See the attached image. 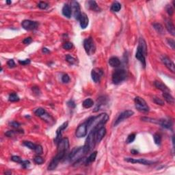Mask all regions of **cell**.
<instances>
[{
	"mask_svg": "<svg viewBox=\"0 0 175 175\" xmlns=\"http://www.w3.org/2000/svg\"><path fill=\"white\" fill-rule=\"evenodd\" d=\"M45 113H46V112L45 110V109L41 108V107H38V108L34 110V114L39 117H41L42 116H43Z\"/></svg>",
	"mask_w": 175,
	"mask_h": 175,
	"instance_id": "obj_30",
	"label": "cell"
},
{
	"mask_svg": "<svg viewBox=\"0 0 175 175\" xmlns=\"http://www.w3.org/2000/svg\"><path fill=\"white\" fill-rule=\"evenodd\" d=\"M67 126H68V122H65V123H64L62 125H61L60 127H58V129H57L56 137V139H55V142H56L57 144H58V143L60 141L62 133V131L67 128Z\"/></svg>",
	"mask_w": 175,
	"mask_h": 175,
	"instance_id": "obj_17",
	"label": "cell"
},
{
	"mask_svg": "<svg viewBox=\"0 0 175 175\" xmlns=\"http://www.w3.org/2000/svg\"><path fill=\"white\" fill-rule=\"evenodd\" d=\"M93 105H94V101L91 99H87L83 101V106L85 108H90L93 106Z\"/></svg>",
	"mask_w": 175,
	"mask_h": 175,
	"instance_id": "obj_27",
	"label": "cell"
},
{
	"mask_svg": "<svg viewBox=\"0 0 175 175\" xmlns=\"http://www.w3.org/2000/svg\"><path fill=\"white\" fill-rule=\"evenodd\" d=\"M98 129H93L91 131H90V133L88 136V138L85 140V143L84 144V149H85L86 153L91 150L92 148H94L96 144V141H95V134L96 131Z\"/></svg>",
	"mask_w": 175,
	"mask_h": 175,
	"instance_id": "obj_5",
	"label": "cell"
},
{
	"mask_svg": "<svg viewBox=\"0 0 175 175\" xmlns=\"http://www.w3.org/2000/svg\"><path fill=\"white\" fill-rule=\"evenodd\" d=\"M42 52H43L44 53H50V51L48 49L42 48Z\"/></svg>",
	"mask_w": 175,
	"mask_h": 175,
	"instance_id": "obj_53",
	"label": "cell"
},
{
	"mask_svg": "<svg viewBox=\"0 0 175 175\" xmlns=\"http://www.w3.org/2000/svg\"><path fill=\"white\" fill-rule=\"evenodd\" d=\"M153 27H154L155 30H156L158 33L162 34L163 32V27L162 25H161V24H159V23H154V24H153Z\"/></svg>",
	"mask_w": 175,
	"mask_h": 175,
	"instance_id": "obj_33",
	"label": "cell"
},
{
	"mask_svg": "<svg viewBox=\"0 0 175 175\" xmlns=\"http://www.w3.org/2000/svg\"><path fill=\"white\" fill-rule=\"evenodd\" d=\"M163 97L164 99V100L169 104L173 105L174 103V99L170 94V92H163Z\"/></svg>",
	"mask_w": 175,
	"mask_h": 175,
	"instance_id": "obj_23",
	"label": "cell"
},
{
	"mask_svg": "<svg viewBox=\"0 0 175 175\" xmlns=\"http://www.w3.org/2000/svg\"><path fill=\"white\" fill-rule=\"evenodd\" d=\"M147 53V47H146V42L143 38H140L139 40V45H138L137 51L136 53V58L142 63V66L145 68L146 67V56Z\"/></svg>",
	"mask_w": 175,
	"mask_h": 175,
	"instance_id": "obj_2",
	"label": "cell"
},
{
	"mask_svg": "<svg viewBox=\"0 0 175 175\" xmlns=\"http://www.w3.org/2000/svg\"><path fill=\"white\" fill-rule=\"evenodd\" d=\"M35 152L37 153L38 155H41L42 154L43 152V149H42V147L40 145H36L35 148Z\"/></svg>",
	"mask_w": 175,
	"mask_h": 175,
	"instance_id": "obj_43",
	"label": "cell"
},
{
	"mask_svg": "<svg viewBox=\"0 0 175 175\" xmlns=\"http://www.w3.org/2000/svg\"><path fill=\"white\" fill-rule=\"evenodd\" d=\"M108 120L109 115L105 113H102L96 116L91 117L86 121L88 131H91L93 129L100 128L101 127V126L105 124Z\"/></svg>",
	"mask_w": 175,
	"mask_h": 175,
	"instance_id": "obj_1",
	"label": "cell"
},
{
	"mask_svg": "<svg viewBox=\"0 0 175 175\" xmlns=\"http://www.w3.org/2000/svg\"><path fill=\"white\" fill-rule=\"evenodd\" d=\"M153 138H154V141L155 142L156 144H160L161 142V137L159 134H155L153 136Z\"/></svg>",
	"mask_w": 175,
	"mask_h": 175,
	"instance_id": "obj_38",
	"label": "cell"
},
{
	"mask_svg": "<svg viewBox=\"0 0 175 175\" xmlns=\"http://www.w3.org/2000/svg\"><path fill=\"white\" fill-rule=\"evenodd\" d=\"M96 155H97V152L96 151H94L92 153H91L90 156L88 157L87 159H86V163L88 164V163H90L94 161L96 157Z\"/></svg>",
	"mask_w": 175,
	"mask_h": 175,
	"instance_id": "obj_28",
	"label": "cell"
},
{
	"mask_svg": "<svg viewBox=\"0 0 175 175\" xmlns=\"http://www.w3.org/2000/svg\"><path fill=\"white\" fill-rule=\"evenodd\" d=\"M166 27L167 30H168L172 35H175L174 25V23H173L171 19H168L166 20Z\"/></svg>",
	"mask_w": 175,
	"mask_h": 175,
	"instance_id": "obj_19",
	"label": "cell"
},
{
	"mask_svg": "<svg viewBox=\"0 0 175 175\" xmlns=\"http://www.w3.org/2000/svg\"><path fill=\"white\" fill-rule=\"evenodd\" d=\"M131 153H133V154H134V155H136V154H138V150H134V149H133V150H131Z\"/></svg>",
	"mask_w": 175,
	"mask_h": 175,
	"instance_id": "obj_54",
	"label": "cell"
},
{
	"mask_svg": "<svg viewBox=\"0 0 175 175\" xmlns=\"http://www.w3.org/2000/svg\"><path fill=\"white\" fill-rule=\"evenodd\" d=\"M10 125L12 127H14V128H18V127L20 126V124H19V123H17V122H15V121L10 123Z\"/></svg>",
	"mask_w": 175,
	"mask_h": 175,
	"instance_id": "obj_52",
	"label": "cell"
},
{
	"mask_svg": "<svg viewBox=\"0 0 175 175\" xmlns=\"http://www.w3.org/2000/svg\"><path fill=\"white\" fill-rule=\"evenodd\" d=\"M103 75V71L101 69H98V68L92 69V72H91L92 79L95 83H98L99 81H100Z\"/></svg>",
	"mask_w": 175,
	"mask_h": 175,
	"instance_id": "obj_14",
	"label": "cell"
},
{
	"mask_svg": "<svg viewBox=\"0 0 175 175\" xmlns=\"http://www.w3.org/2000/svg\"><path fill=\"white\" fill-rule=\"evenodd\" d=\"M69 148V140L67 138L61 139L60 141L58 143V152L54 158L59 161H60L68 151Z\"/></svg>",
	"mask_w": 175,
	"mask_h": 175,
	"instance_id": "obj_3",
	"label": "cell"
},
{
	"mask_svg": "<svg viewBox=\"0 0 175 175\" xmlns=\"http://www.w3.org/2000/svg\"><path fill=\"white\" fill-rule=\"evenodd\" d=\"M73 45L72 42H66L63 44L62 47L66 50H70V49L73 48Z\"/></svg>",
	"mask_w": 175,
	"mask_h": 175,
	"instance_id": "obj_36",
	"label": "cell"
},
{
	"mask_svg": "<svg viewBox=\"0 0 175 175\" xmlns=\"http://www.w3.org/2000/svg\"><path fill=\"white\" fill-rule=\"evenodd\" d=\"M71 8H72V10L73 11V15L75 19L79 20L80 17H81V9H80V6H79V3L75 1H73L71 2Z\"/></svg>",
	"mask_w": 175,
	"mask_h": 175,
	"instance_id": "obj_12",
	"label": "cell"
},
{
	"mask_svg": "<svg viewBox=\"0 0 175 175\" xmlns=\"http://www.w3.org/2000/svg\"><path fill=\"white\" fill-rule=\"evenodd\" d=\"M121 4L120 3L117 2H115L112 4V6H111V10L112 12H114V13H118L119 11L121 10Z\"/></svg>",
	"mask_w": 175,
	"mask_h": 175,
	"instance_id": "obj_26",
	"label": "cell"
},
{
	"mask_svg": "<svg viewBox=\"0 0 175 175\" xmlns=\"http://www.w3.org/2000/svg\"><path fill=\"white\" fill-rule=\"evenodd\" d=\"M21 25L23 29L25 30H34L37 28L38 23L36 21H32L30 20H24L21 23Z\"/></svg>",
	"mask_w": 175,
	"mask_h": 175,
	"instance_id": "obj_11",
	"label": "cell"
},
{
	"mask_svg": "<svg viewBox=\"0 0 175 175\" xmlns=\"http://www.w3.org/2000/svg\"><path fill=\"white\" fill-rule=\"evenodd\" d=\"M79 23H80V26L82 29H85L89 23V19L87 15L85 13H81V17L79 19Z\"/></svg>",
	"mask_w": 175,
	"mask_h": 175,
	"instance_id": "obj_18",
	"label": "cell"
},
{
	"mask_svg": "<svg viewBox=\"0 0 175 175\" xmlns=\"http://www.w3.org/2000/svg\"><path fill=\"white\" fill-rule=\"evenodd\" d=\"M6 2H7V4H10L11 3H12V2H10V1H7Z\"/></svg>",
	"mask_w": 175,
	"mask_h": 175,
	"instance_id": "obj_55",
	"label": "cell"
},
{
	"mask_svg": "<svg viewBox=\"0 0 175 175\" xmlns=\"http://www.w3.org/2000/svg\"><path fill=\"white\" fill-rule=\"evenodd\" d=\"M127 162L131 163H141L143 165H151L154 163L153 161H151L146 160L145 159H134V158H130V157H127L125 158V159Z\"/></svg>",
	"mask_w": 175,
	"mask_h": 175,
	"instance_id": "obj_13",
	"label": "cell"
},
{
	"mask_svg": "<svg viewBox=\"0 0 175 175\" xmlns=\"http://www.w3.org/2000/svg\"><path fill=\"white\" fill-rule=\"evenodd\" d=\"M66 60L71 64H74L76 63V59L74 58L73 57L69 56V55H67L66 56Z\"/></svg>",
	"mask_w": 175,
	"mask_h": 175,
	"instance_id": "obj_39",
	"label": "cell"
},
{
	"mask_svg": "<svg viewBox=\"0 0 175 175\" xmlns=\"http://www.w3.org/2000/svg\"><path fill=\"white\" fill-rule=\"evenodd\" d=\"M88 129H87V123H83L77 127L75 131V136L77 138H83L87 135Z\"/></svg>",
	"mask_w": 175,
	"mask_h": 175,
	"instance_id": "obj_10",
	"label": "cell"
},
{
	"mask_svg": "<svg viewBox=\"0 0 175 175\" xmlns=\"http://www.w3.org/2000/svg\"><path fill=\"white\" fill-rule=\"evenodd\" d=\"M21 165L23 167V168H27V167L29 166V161H27V160L23 161V162H22V163H21Z\"/></svg>",
	"mask_w": 175,
	"mask_h": 175,
	"instance_id": "obj_51",
	"label": "cell"
},
{
	"mask_svg": "<svg viewBox=\"0 0 175 175\" xmlns=\"http://www.w3.org/2000/svg\"><path fill=\"white\" fill-rule=\"evenodd\" d=\"M62 81L63 83H69V81H70V77H69V75H67V74H64L62 77Z\"/></svg>",
	"mask_w": 175,
	"mask_h": 175,
	"instance_id": "obj_44",
	"label": "cell"
},
{
	"mask_svg": "<svg viewBox=\"0 0 175 175\" xmlns=\"http://www.w3.org/2000/svg\"><path fill=\"white\" fill-rule=\"evenodd\" d=\"M154 84L157 89L161 90L163 92H170V90L168 89V88L167 87L165 84H163L162 82L159 81H155Z\"/></svg>",
	"mask_w": 175,
	"mask_h": 175,
	"instance_id": "obj_20",
	"label": "cell"
},
{
	"mask_svg": "<svg viewBox=\"0 0 175 175\" xmlns=\"http://www.w3.org/2000/svg\"><path fill=\"white\" fill-rule=\"evenodd\" d=\"M20 100L19 96L15 93H12L9 95V101L11 102H17Z\"/></svg>",
	"mask_w": 175,
	"mask_h": 175,
	"instance_id": "obj_32",
	"label": "cell"
},
{
	"mask_svg": "<svg viewBox=\"0 0 175 175\" xmlns=\"http://www.w3.org/2000/svg\"><path fill=\"white\" fill-rule=\"evenodd\" d=\"M87 4L90 10L95 11V12H99L100 11V8L99 7L98 4H96L95 1H88Z\"/></svg>",
	"mask_w": 175,
	"mask_h": 175,
	"instance_id": "obj_22",
	"label": "cell"
},
{
	"mask_svg": "<svg viewBox=\"0 0 175 175\" xmlns=\"http://www.w3.org/2000/svg\"><path fill=\"white\" fill-rule=\"evenodd\" d=\"M106 134V129L104 127H101L99 128L96 131L95 134V141L96 143H99V142L103 140Z\"/></svg>",
	"mask_w": 175,
	"mask_h": 175,
	"instance_id": "obj_16",
	"label": "cell"
},
{
	"mask_svg": "<svg viewBox=\"0 0 175 175\" xmlns=\"http://www.w3.org/2000/svg\"><path fill=\"white\" fill-rule=\"evenodd\" d=\"M72 14V9L68 4H65L62 8V15L67 18H71Z\"/></svg>",
	"mask_w": 175,
	"mask_h": 175,
	"instance_id": "obj_21",
	"label": "cell"
},
{
	"mask_svg": "<svg viewBox=\"0 0 175 175\" xmlns=\"http://www.w3.org/2000/svg\"><path fill=\"white\" fill-rule=\"evenodd\" d=\"M167 42H168V43L169 44V45H170V46L173 49H174V45H175L174 40L173 39H170V38H168V39H167Z\"/></svg>",
	"mask_w": 175,
	"mask_h": 175,
	"instance_id": "obj_46",
	"label": "cell"
},
{
	"mask_svg": "<svg viewBox=\"0 0 175 175\" xmlns=\"http://www.w3.org/2000/svg\"><path fill=\"white\" fill-rule=\"evenodd\" d=\"M30 62H31V61H30V60H29V59H26V60H19V63L21 65L29 64H30Z\"/></svg>",
	"mask_w": 175,
	"mask_h": 175,
	"instance_id": "obj_48",
	"label": "cell"
},
{
	"mask_svg": "<svg viewBox=\"0 0 175 175\" xmlns=\"http://www.w3.org/2000/svg\"><path fill=\"white\" fill-rule=\"evenodd\" d=\"M23 144L25 145V146H27V148H29V149H31V150H35L36 146V144H34L33 142H29V141H24L23 142Z\"/></svg>",
	"mask_w": 175,
	"mask_h": 175,
	"instance_id": "obj_31",
	"label": "cell"
},
{
	"mask_svg": "<svg viewBox=\"0 0 175 175\" xmlns=\"http://www.w3.org/2000/svg\"><path fill=\"white\" fill-rule=\"evenodd\" d=\"M40 118H41L42 119H43L45 121L47 122L48 123H51V121H52V122H54V120L53 119L52 117L49 114H48L47 113H45V114L43 116H42Z\"/></svg>",
	"mask_w": 175,
	"mask_h": 175,
	"instance_id": "obj_29",
	"label": "cell"
},
{
	"mask_svg": "<svg viewBox=\"0 0 175 175\" xmlns=\"http://www.w3.org/2000/svg\"><path fill=\"white\" fill-rule=\"evenodd\" d=\"M134 112L132 110L124 111V112L121 113V114L118 116V117L117 118V119L116 120V121H115L114 123V126L118 125L119 123H121V122H123V121H124V120H125V119L129 118H130L131 116H132L134 115Z\"/></svg>",
	"mask_w": 175,
	"mask_h": 175,
	"instance_id": "obj_9",
	"label": "cell"
},
{
	"mask_svg": "<svg viewBox=\"0 0 175 175\" xmlns=\"http://www.w3.org/2000/svg\"><path fill=\"white\" fill-rule=\"evenodd\" d=\"M85 154H86V152H85L83 146L75 148H73L69 155V159L71 162L76 163L79 161L81 160Z\"/></svg>",
	"mask_w": 175,
	"mask_h": 175,
	"instance_id": "obj_4",
	"label": "cell"
},
{
	"mask_svg": "<svg viewBox=\"0 0 175 175\" xmlns=\"http://www.w3.org/2000/svg\"><path fill=\"white\" fill-rule=\"evenodd\" d=\"M135 139H136V134H131L127 137L126 142H127V144H130V143H132V142H134V140H135Z\"/></svg>",
	"mask_w": 175,
	"mask_h": 175,
	"instance_id": "obj_37",
	"label": "cell"
},
{
	"mask_svg": "<svg viewBox=\"0 0 175 175\" xmlns=\"http://www.w3.org/2000/svg\"><path fill=\"white\" fill-rule=\"evenodd\" d=\"M17 133H19V134H23V130H18V131H8V132L6 133V136H8V137H13L14 135H15Z\"/></svg>",
	"mask_w": 175,
	"mask_h": 175,
	"instance_id": "obj_34",
	"label": "cell"
},
{
	"mask_svg": "<svg viewBox=\"0 0 175 175\" xmlns=\"http://www.w3.org/2000/svg\"><path fill=\"white\" fill-rule=\"evenodd\" d=\"M67 105H68V106H69L70 108H75V106H76L75 103L74 102L73 100L69 101V102L67 103Z\"/></svg>",
	"mask_w": 175,
	"mask_h": 175,
	"instance_id": "obj_49",
	"label": "cell"
},
{
	"mask_svg": "<svg viewBox=\"0 0 175 175\" xmlns=\"http://www.w3.org/2000/svg\"><path fill=\"white\" fill-rule=\"evenodd\" d=\"M127 77V72L123 69H118L113 73L112 82L114 84H119Z\"/></svg>",
	"mask_w": 175,
	"mask_h": 175,
	"instance_id": "obj_6",
	"label": "cell"
},
{
	"mask_svg": "<svg viewBox=\"0 0 175 175\" xmlns=\"http://www.w3.org/2000/svg\"><path fill=\"white\" fill-rule=\"evenodd\" d=\"M31 41H32V39H31V37H27V38H25V39L23 40V42L24 44H25V45H29V44L31 43Z\"/></svg>",
	"mask_w": 175,
	"mask_h": 175,
	"instance_id": "obj_50",
	"label": "cell"
},
{
	"mask_svg": "<svg viewBox=\"0 0 175 175\" xmlns=\"http://www.w3.org/2000/svg\"><path fill=\"white\" fill-rule=\"evenodd\" d=\"M38 8L40 9H46L47 8H48L49 4L46 2H39L38 5Z\"/></svg>",
	"mask_w": 175,
	"mask_h": 175,
	"instance_id": "obj_42",
	"label": "cell"
},
{
	"mask_svg": "<svg viewBox=\"0 0 175 175\" xmlns=\"http://www.w3.org/2000/svg\"><path fill=\"white\" fill-rule=\"evenodd\" d=\"M7 65L8 66V67L10 68H14V67H16V64H15V61L13 60V59L12 60H9L7 62Z\"/></svg>",
	"mask_w": 175,
	"mask_h": 175,
	"instance_id": "obj_47",
	"label": "cell"
},
{
	"mask_svg": "<svg viewBox=\"0 0 175 175\" xmlns=\"http://www.w3.org/2000/svg\"><path fill=\"white\" fill-rule=\"evenodd\" d=\"M134 101L136 109L138 111L141 112H148L149 111V107L148 106L144 99L141 98L140 96H136L134 99Z\"/></svg>",
	"mask_w": 175,
	"mask_h": 175,
	"instance_id": "obj_8",
	"label": "cell"
},
{
	"mask_svg": "<svg viewBox=\"0 0 175 175\" xmlns=\"http://www.w3.org/2000/svg\"><path fill=\"white\" fill-rule=\"evenodd\" d=\"M159 125L162 126L166 129H170L172 127V123L170 120H167V119H162V120H159Z\"/></svg>",
	"mask_w": 175,
	"mask_h": 175,
	"instance_id": "obj_25",
	"label": "cell"
},
{
	"mask_svg": "<svg viewBox=\"0 0 175 175\" xmlns=\"http://www.w3.org/2000/svg\"><path fill=\"white\" fill-rule=\"evenodd\" d=\"M166 11L170 16H172L173 15V13H174V9L170 5H168V6L166 7Z\"/></svg>",
	"mask_w": 175,
	"mask_h": 175,
	"instance_id": "obj_45",
	"label": "cell"
},
{
	"mask_svg": "<svg viewBox=\"0 0 175 175\" xmlns=\"http://www.w3.org/2000/svg\"><path fill=\"white\" fill-rule=\"evenodd\" d=\"M83 47H84L86 53L89 56H91L95 52L96 47H95V44H94V42L92 39V38L89 37L84 40Z\"/></svg>",
	"mask_w": 175,
	"mask_h": 175,
	"instance_id": "obj_7",
	"label": "cell"
},
{
	"mask_svg": "<svg viewBox=\"0 0 175 175\" xmlns=\"http://www.w3.org/2000/svg\"><path fill=\"white\" fill-rule=\"evenodd\" d=\"M161 61H162V62L163 63V64H164L165 66L172 72V73H174V62H173L169 58H168L167 56H163L161 57Z\"/></svg>",
	"mask_w": 175,
	"mask_h": 175,
	"instance_id": "obj_15",
	"label": "cell"
},
{
	"mask_svg": "<svg viewBox=\"0 0 175 175\" xmlns=\"http://www.w3.org/2000/svg\"><path fill=\"white\" fill-rule=\"evenodd\" d=\"M153 101H154L156 104L159 105H164L163 101H162L161 99L158 98V97H156V96L153 98Z\"/></svg>",
	"mask_w": 175,
	"mask_h": 175,
	"instance_id": "obj_41",
	"label": "cell"
},
{
	"mask_svg": "<svg viewBox=\"0 0 175 175\" xmlns=\"http://www.w3.org/2000/svg\"><path fill=\"white\" fill-rule=\"evenodd\" d=\"M109 64L111 67H118L121 65V60L118 58L117 57H112L109 60Z\"/></svg>",
	"mask_w": 175,
	"mask_h": 175,
	"instance_id": "obj_24",
	"label": "cell"
},
{
	"mask_svg": "<svg viewBox=\"0 0 175 175\" xmlns=\"http://www.w3.org/2000/svg\"><path fill=\"white\" fill-rule=\"evenodd\" d=\"M34 162H35L36 164H42V163H43L45 162L44 159L42 158V157H41L40 156H39V155L36 156L35 157H34Z\"/></svg>",
	"mask_w": 175,
	"mask_h": 175,
	"instance_id": "obj_35",
	"label": "cell"
},
{
	"mask_svg": "<svg viewBox=\"0 0 175 175\" xmlns=\"http://www.w3.org/2000/svg\"><path fill=\"white\" fill-rule=\"evenodd\" d=\"M11 160L13 161H15V162L19 163H20V164L22 163V162H23V160H22V159L19 156H13L12 157H11Z\"/></svg>",
	"mask_w": 175,
	"mask_h": 175,
	"instance_id": "obj_40",
	"label": "cell"
}]
</instances>
